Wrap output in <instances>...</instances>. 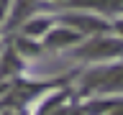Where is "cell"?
Instances as JSON below:
<instances>
[{
    "label": "cell",
    "instance_id": "52a82bcc",
    "mask_svg": "<svg viewBox=\"0 0 123 115\" xmlns=\"http://www.w3.org/2000/svg\"><path fill=\"white\" fill-rule=\"evenodd\" d=\"M18 69H21V61L15 59L13 54H5L3 67H0V77H8V74H13V72H18Z\"/></svg>",
    "mask_w": 123,
    "mask_h": 115
},
{
    "label": "cell",
    "instance_id": "8992f818",
    "mask_svg": "<svg viewBox=\"0 0 123 115\" xmlns=\"http://www.w3.org/2000/svg\"><path fill=\"white\" fill-rule=\"evenodd\" d=\"M36 8V0H15V10H13V23L10 26H15V23L21 21V18H26V15L31 13Z\"/></svg>",
    "mask_w": 123,
    "mask_h": 115
},
{
    "label": "cell",
    "instance_id": "5b68a950",
    "mask_svg": "<svg viewBox=\"0 0 123 115\" xmlns=\"http://www.w3.org/2000/svg\"><path fill=\"white\" fill-rule=\"evenodd\" d=\"M77 5L98 10H123V0H77Z\"/></svg>",
    "mask_w": 123,
    "mask_h": 115
},
{
    "label": "cell",
    "instance_id": "277c9868",
    "mask_svg": "<svg viewBox=\"0 0 123 115\" xmlns=\"http://www.w3.org/2000/svg\"><path fill=\"white\" fill-rule=\"evenodd\" d=\"M80 38V33L77 31H54V33H49V38H46V46H51V49H59V46H67L72 44V41H77Z\"/></svg>",
    "mask_w": 123,
    "mask_h": 115
},
{
    "label": "cell",
    "instance_id": "7a4b0ae2",
    "mask_svg": "<svg viewBox=\"0 0 123 115\" xmlns=\"http://www.w3.org/2000/svg\"><path fill=\"white\" fill-rule=\"evenodd\" d=\"M121 54H123V44L115 38H98L80 49V56H85V59H110V56H121Z\"/></svg>",
    "mask_w": 123,
    "mask_h": 115
},
{
    "label": "cell",
    "instance_id": "6da1fadb",
    "mask_svg": "<svg viewBox=\"0 0 123 115\" xmlns=\"http://www.w3.org/2000/svg\"><path fill=\"white\" fill-rule=\"evenodd\" d=\"M87 90H103V92H121L123 90V64L110 69H98L87 74Z\"/></svg>",
    "mask_w": 123,
    "mask_h": 115
},
{
    "label": "cell",
    "instance_id": "3957f363",
    "mask_svg": "<svg viewBox=\"0 0 123 115\" xmlns=\"http://www.w3.org/2000/svg\"><path fill=\"white\" fill-rule=\"evenodd\" d=\"M64 21H67L69 26L80 28V31H103L105 28V23L98 21V18H92V15H67Z\"/></svg>",
    "mask_w": 123,
    "mask_h": 115
},
{
    "label": "cell",
    "instance_id": "ba28073f",
    "mask_svg": "<svg viewBox=\"0 0 123 115\" xmlns=\"http://www.w3.org/2000/svg\"><path fill=\"white\" fill-rule=\"evenodd\" d=\"M46 28H49V21H33L31 26H26V33L36 36V33H44Z\"/></svg>",
    "mask_w": 123,
    "mask_h": 115
},
{
    "label": "cell",
    "instance_id": "7c38bea8",
    "mask_svg": "<svg viewBox=\"0 0 123 115\" xmlns=\"http://www.w3.org/2000/svg\"><path fill=\"white\" fill-rule=\"evenodd\" d=\"M118 31H121V33H123V21H121V23H118Z\"/></svg>",
    "mask_w": 123,
    "mask_h": 115
},
{
    "label": "cell",
    "instance_id": "8fae6325",
    "mask_svg": "<svg viewBox=\"0 0 123 115\" xmlns=\"http://www.w3.org/2000/svg\"><path fill=\"white\" fill-rule=\"evenodd\" d=\"M110 113H113V115H123V105H118V107H113V110H110Z\"/></svg>",
    "mask_w": 123,
    "mask_h": 115
},
{
    "label": "cell",
    "instance_id": "9c48e42d",
    "mask_svg": "<svg viewBox=\"0 0 123 115\" xmlns=\"http://www.w3.org/2000/svg\"><path fill=\"white\" fill-rule=\"evenodd\" d=\"M15 46H18V51H26V54H38V46H33L28 38H18V44H15Z\"/></svg>",
    "mask_w": 123,
    "mask_h": 115
},
{
    "label": "cell",
    "instance_id": "30bf717a",
    "mask_svg": "<svg viewBox=\"0 0 123 115\" xmlns=\"http://www.w3.org/2000/svg\"><path fill=\"white\" fill-rule=\"evenodd\" d=\"M8 5H10V0H0V21H3V15H5Z\"/></svg>",
    "mask_w": 123,
    "mask_h": 115
}]
</instances>
